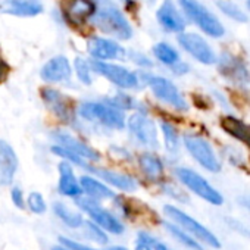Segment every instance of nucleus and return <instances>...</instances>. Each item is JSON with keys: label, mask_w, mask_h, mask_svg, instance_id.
I'll return each instance as SVG.
<instances>
[{"label": "nucleus", "mask_w": 250, "mask_h": 250, "mask_svg": "<svg viewBox=\"0 0 250 250\" xmlns=\"http://www.w3.org/2000/svg\"><path fill=\"white\" fill-rule=\"evenodd\" d=\"M94 2L96 12L90 21L96 28L121 42H127L133 37L134 30L131 22L113 0H94Z\"/></svg>", "instance_id": "nucleus-1"}, {"label": "nucleus", "mask_w": 250, "mask_h": 250, "mask_svg": "<svg viewBox=\"0 0 250 250\" xmlns=\"http://www.w3.org/2000/svg\"><path fill=\"white\" fill-rule=\"evenodd\" d=\"M77 115L87 122L99 124L104 128L110 130H124L125 128V113L121 107L113 104L109 99L106 100H88L81 103L77 107Z\"/></svg>", "instance_id": "nucleus-2"}, {"label": "nucleus", "mask_w": 250, "mask_h": 250, "mask_svg": "<svg viewBox=\"0 0 250 250\" xmlns=\"http://www.w3.org/2000/svg\"><path fill=\"white\" fill-rule=\"evenodd\" d=\"M183 14L196 24L206 36L213 39H221L225 34L222 22L199 0H178Z\"/></svg>", "instance_id": "nucleus-3"}, {"label": "nucleus", "mask_w": 250, "mask_h": 250, "mask_svg": "<svg viewBox=\"0 0 250 250\" xmlns=\"http://www.w3.org/2000/svg\"><path fill=\"white\" fill-rule=\"evenodd\" d=\"M130 137L134 140L136 145L146 147V149H158L159 139H158V128L155 121L142 110L134 112L125 121Z\"/></svg>", "instance_id": "nucleus-4"}, {"label": "nucleus", "mask_w": 250, "mask_h": 250, "mask_svg": "<svg viewBox=\"0 0 250 250\" xmlns=\"http://www.w3.org/2000/svg\"><path fill=\"white\" fill-rule=\"evenodd\" d=\"M75 203L81 212H84L93 222L102 227L107 234H113V235L124 234L125 225L122 224V221L116 215H113L110 210H107L104 206H102L100 202L93 200L85 196H80L75 199Z\"/></svg>", "instance_id": "nucleus-5"}, {"label": "nucleus", "mask_w": 250, "mask_h": 250, "mask_svg": "<svg viewBox=\"0 0 250 250\" xmlns=\"http://www.w3.org/2000/svg\"><path fill=\"white\" fill-rule=\"evenodd\" d=\"M164 213L167 215V218L171 222L177 224L180 228H183L184 231H187L190 235H193L199 241H202V243H205V244H208V246H210L213 249L221 247L219 240L206 227H203L194 218H191L190 215H187L184 210H181V209H178V208H175L172 205H165L164 206Z\"/></svg>", "instance_id": "nucleus-6"}, {"label": "nucleus", "mask_w": 250, "mask_h": 250, "mask_svg": "<svg viewBox=\"0 0 250 250\" xmlns=\"http://www.w3.org/2000/svg\"><path fill=\"white\" fill-rule=\"evenodd\" d=\"M93 71L109 80L113 85H116L118 88L122 90H133L137 88L140 84V78L136 72L130 71L128 68H125L122 65H116V63H110V62H104V61H90Z\"/></svg>", "instance_id": "nucleus-7"}, {"label": "nucleus", "mask_w": 250, "mask_h": 250, "mask_svg": "<svg viewBox=\"0 0 250 250\" xmlns=\"http://www.w3.org/2000/svg\"><path fill=\"white\" fill-rule=\"evenodd\" d=\"M183 143L187 149V152L191 155V158L205 169L210 171V172H219L221 171V164L216 158V153L213 150V147L210 146V143L196 134V133H186L183 137Z\"/></svg>", "instance_id": "nucleus-8"}, {"label": "nucleus", "mask_w": 250, "mask_h": 250, "mask_svg": "<svg viewBox=\"0 0 250 250\" xmlns=\"http://www.w3.org/2000/svg\"><path fill=\"white\" fill-rule=\"evenodd\" d=\"M175 177L180 180V183L187 187L190 191H193L194 194H197L199 197H202L203 200L212 203V205H222L224 203V197L222 194L213 188L208 180H205L200 174H197L196 171L186 168V167H180L175 169Z\"/></svg>", "instance_id": "nucleus-9"}, {"label": "nucleus", "mask_w": 250, "mask_h": 250, "mask_svg": "<svg viewBox=\"0 0 250 250\" xmlns=\"http://www.w3.org/2000/svg\"><path fill=\"white\" fill-rule=\"evenodd\" d=\"M146 84L152 90L153 96L162 103L168 104L169 107L178 112H186L188 109L187 100L184 99L178 87L171 80L161 77V75H149L146 80Z\"/></svg>", "instance_id": "nucleus-10"}, {"label": "nucleus", "mask_w": 250, "mask_h": 250, "mask_svg": "<svg viewBox=\"0 0 250 250\" xmlns=\"http://www.w3.org/2000/svg\"><path fill=\"white\" fill-rule=\"evenodd\" d=\"M42 99L44 106L63 124L66 125H74L75 124V109L71 102V99L63 94L62 91L53 88V87H43L42 91Z\"/></svg>", "instance_id": "nucleus-11"}, {"label": "nucleus", "mask_w": 250, "mask_h": 250, "mask_svg": "<svg viewBox=\"0 0 250 250\" xmlns=\"http://www.w3.org/2000/svg\"><path fill=\"white\" fill-rule=\"evenodd\" d=\"M216 65L219 74L234 85L244 87L250 84V71L240 56L229 52H224L219 55V58H216Z\"/></svg>", "instance_id": "nucleus-12"}, {"label": "nucleus", "mask_w": 250, "mask_h": 250, "mask_svg": "<svg viewBox=\"0 0 250 250\" xmlns=\"http://www.w3.org/2000/svg\"><path fill=\"white\" fill-rule=\"evenodd\" d=\"M52 139H53V142L58 146L69 150L71 153L83 158L84 161H87L90 164L100 161V155H99V152L96 149H93L91 146H88L87 143H84L81 139H78L75 134H72L68 130H62V128L55 130L52 133Z\"/></svg>", "instance_id": "nucleus-13"}, {"label": "nucleus", "mask_w": 250, "mask_h": 250, "mask_svg": "<svg viewBox=\"0 0 250 250\" xmlns=\"http://www.w3.org/2000/svg\"><path fill=\"white\" fill-rule=\"evenodd\" d=\"M180 46L197 62L203 65H212L216 62V55L210 44L196 33H180L178 36Z\"/></svg>", "instance_id": "nucleus-14"}, {"label": "nucleus", "mask_w": 250, "mask_h": 250, "mask_svg": "<svg viewBox=\"0 0 250 250\" xmlns=\"http://www.w3.org/2000/svg\"><path fill=\"white\" fill-rule=\"evenodd\" d=\"M87 52L94 61H115L125 58V49L113 39L93 36L87 40Z\"/></svg>", "instance_id": "nucleus-15"}, {"label": "nucleus", "mask_w": 250, "mask_h": 250, "mask_svg": "<svg viewBox=\"0 0 250 250\" xmlns=\"http://www.w3.org/2000/svg\"><path fill=\"white\" fill-rule=\"evenodd\" d=\"M96 12L94 0H65L63 17L72 27L85 25Z\"/></svg>", "instance_id": "nucleus-16"}, {"label": "nucleus", "mask_w": 250, "mask_h": 250, "mask_svg": "<svg viewBox=\"0 0 250 250\" xmlns=\"http://www.w3.org/2000/svg\"><path fill=\"white\" fill-rule=\"evenodd\" d=\"M88 171L93 172L97 178H100L107 186H110L116 190H121L124 193H134L139 188V181L130 174L107 169V168H97V167L96 168L90 167Z\"/></svg>", "instance_id": "nucleus-17"}, {"label": "nucleus", "mask_w": 250, "mask_h": 250, "mask_svg": "<svg viewBox=\"0 0 250 250\" xmlns=\"http://www.w3.org/2000/svg\"><path fill=\"white\" fill-rule=\"evenodd\" d=\"M156 20L159 25L168 33H183L186 30V18L172 0H164L156 11Z\"/></svg>", "instance_id": "nucleus-18"}, {"label": "nucleus", "mask_w": 250, "mask_h": 250, "mask_svg": "<svg viewBox=\"0 0 250 250\" xmlns=\"http://www.w3.org/2000/svg\"><path fill=\"white\" fill-rule=\"evenodd\" d=\"M20 161L14 147L0 140V187H8L14 183V178L18 172Z\"/></svg>", "instance_id": "nucleus-19"}, {"label": "nucleus", "mask_w": 250, "mask_h": 250, "mask_svg": "<svg viewBox=\"0 0 250 250\" xmlns=\"http://www.w3.org/2000/svg\"><path fill=\"white\" fill-rule=\"evenodd\" d=\"M43 12L42 0H0V14L18 17V18H33Z\"/></svg>", "instance_id": "nucleus-20"}, {"label": "nucleus", "mask_w": 250, "mask_h": 250, "mask_svg": "<svg viewBox=\"0 0 250 250\" xmlns=\"http://www.w3.org/2000/svg\"><path fill=\"white\" fill-rule=\"evenodd\" d=\"M40 75L46 83H52V84L69 81V78L72 77L71 62L66 56H61V55L55 56L43 65Z\"/></svg>", "instance_id": "nucleus-21"}, {"label": "nucleus", "mask_w": 250, "mask_h": 250, "mask_svg": "<svg viewBox=\"0 0 250 250\" xmlns=\"http://www.w3.org/2000/svg\"><path fill=\"white\" fill-rule=\"evenodd\" d=\"M58 171H59L58 191L62 196L69 197V199H77V197L83 196L80 178H77V175L74 172V165L62 159L61 164L58 165Z\"/></svg>", "instance_id": "nucleus-22"}, {"label": "nucleus", "mask_w": 250, "mask_h": 250, "mask_svg": "<svg viewBox=\"0 0 250 250\" xmlns=\"http://www.w3.org/2000/svg\"><path fill=\"white\" fill-rule=\"evenodd\" d=\"M80 184H81L83 196L90 197V199L97 200V202L112 200L116 196L115 191L106 183H103L100 178H96V177H91V175L80 177Z\"/></svg>", "instance_id": "nucleus-23"}, {"label": "nucleus", "mask_w": 250, "mask_h": 250, "mask_svg": "<svg viewBox=\"0 0 250 250\" xmlns=\"http://www.w3.org/2000/svg\"><path fill=\"white\" fill-rule=\"evenodd\" d=\"M221 127L228 136L234 137L235 140L241 142L250 149V125L249 124H246L244 121H241L240 118L234 115H227L221 119Z\"/></svg>", "instance_id": "nucleus-24"}, {"label": "nucleus", "mask_w": 250, "mask_h": 250, "mask_svg": "<svg viewBox=\"0 0 250 250\" xmlns=\"http://www.w3.org/2000/svg\"><path fill=\"white\" fill-rule=\"evenodd\" d=\"M139 167H140V171L143 172V175L149 181H153V183L162 180L164 172H165L164 162L153 152H143L139 156Z\"/></svg>", "instance_id": "nucleus-25"}, {"label": "nucleus", "mask_w": 250, "mask_h": 250, "mask_svg": "<svg viewBox=\"0 0 250 250\" xmlns=\"http://www.w3.org/2000/svg\"><path fill=\"white\" fill-rule=\"evenodd\" d=\"M53 213L58 216V219H61L62 224H65L68 228L71 229H80L83 222H84V215L80 209L71 208L69 205L63 203V202H55L53 206Z\"/></svg>", "instance_id": "nucleus-26"}, {"label": "nucleus", "mask_w": 250, "mask_h": 250, "mask_svg": "<svg viewBox=\"0 0 250 250\" xmlns=\"http://www.w3.org/2000/svg\"><path fill=\"white\" fill-rule=\"evenodd\" d=\"M153 55L162 65H167L169 68L181 61L178 50L174 46H171L169 43H165V42H161V43L153 46Z\"/></svg>", "instance_id": "nucleus-27"}, {"label": "nucleus", "mask_w": 250, "mask_h": 250, "mask_svg": "<svg viewBox=\"0 0 250 250\" xmlns=\"http://www.w3.org/2000/svg\"><path fill=\"white\" fill-rule=\"evenodd\" d=\"M83 234L93 243L96 244H100V246H106L109 243V234L102 228L99 227L96 222H93L91 219H84L81 228Z\"/></svg>", "instance_id": "nucleus-28"}, {"label": "nucleus", "mask_w": 250, "mask_h": 250, "mask_svg": "<svg viewBox=\"0 0 250 250\" xmlns=\"http://www.w3.org/2000/svg\"><path fill=\"white\" fill-rule=\"evenodd\" d=\"M164 227H165V229H167L175 240H178L181 244L187 246L188 249H193V250H200V249H202V246L196 241V238H194L193 235H190L187 231H184L183 228H180L177 224H174V222H171V221H165V222H164Z\"/></svg>", "instance_id": "nucleus-29"}, {"label": "nucleus", "mask_w": 250, "mask_h": 250, "mask_svg": "<svg viewBox=\"0 0 250 250\" xmlns=\"http://www.w3.org/2000/svg\"><path fill=\"white\" fill-rule=\"evenodd\" d=\"M161 131L165 140V147L169 153H177L180 149V134L178 130L174 124H171L169 121H162L161 122Z\"/></svg>", "instance_id": "nucleus-30"}, {"label": "nucleus", "mask_w": 250, "mask_h": 250, "mask_svg": "<svg viewBox=\"0 0 250 250\" xmlns=\"http://www.w3.org/2000/svg\"><path fill=\"white\" fill-rule=\"evenodd\" d=\"M216 6L225 17L231 18L232 21H237V22L247 21V15L234 2H231V0H216Z\"/></svg>", "instance_id": "nucleus-31"}, {"label": "nucleus", "mask_w": 250, "mask_h": 250, "mask_svg": "<svg viewBox=\"0 0 250 250\" xmlns=\"http://www.w3.org/2000/svg\"><path fill=\"white\" fill-rule=\"evenodd\" d=\"M74 69L77 74V78L84 84V85H91L93 84V68L90 61L84 59V58H75L74 61Z\"/></svg>", "instance_id": "nucleus-32"}, {"label": "nucleus", "mask_w": 250, "mask_h": 250, "mask_svg": "<svg viewBox=\"0 0 250 250\" xmlns=\"http://www.w3.org/2000/svg\"><path fill=\"white\" fill-rule=\"evenodd\" d=\"M52 153H53V155H56V156H59L61 159H63V161H66V162H69V164L75 165V167H80V168L85 169V171H88V169H90V167H91V165H90V162L84 161L83 158H80V156H77V155L71 153L69 150H66V149L61 147V146H58V145L52 146Z\"/></svg>", "instance_id": "nucleus-33"}, {"label": "nucleus", "mask_w": 250, "mask_h": 250, "mask_svg": "<svg viewBox=\"0 0 250 250\" xmlns=\"http://www.w3.org/2000/svg\"><path fill=\"white\" fill-rule=\"evenodd\" d=\"M25 206L36 215H43L47 212V203L46 199L43 197V194L40 191H31L27 196L25 200Z\"/></svg>", "instance_id": "nucleus-34"}, {"label": "nucleus", "mask_w": 250, "mask_h": 250, "mask_svg": "<svg viewBox=\"0 0 250 250\" xmlns=\"http://www.w3.org/2000/svg\"><path fill=\"white\" fill-rule=\"evenodd\" d=\"M113 104H116L118 107H121L122 110L125 109H136V100L128 96V94H124V93H118L113 97L109 99Z\"/></svg>", "instance_id": "nucleus-35"}, {"label": "nucleus", "mask_w": 250, "mask_h": 250, "mask_svg": "<svg viewBox=\"0 0 250 250\" xmlns=\"http://www.w3.org/2000/svg\"><path fill=\"white\" fill-rule=\"evenodd\" d=\"M11 200H12L14 206H17L18 209H21V210L25 209V194L21 187L14 186L11 188Z\"/></svg>", "instance_id": "nucleus-36"}, {"label": "nucleus", "mask_w": 250, "mask_h": 250, "mask_svg": "<svg viewBox=\"0 0 250 250\" xmlns=\"http://www.w3.org/2000/svg\"><path fill=\"white\" fill-rule=\"evenodd\" d=\"M58 241L62 243V244H65V246H68V247H71L72 250H100V249L87 246V244H84V243H78V241H75V240H72V238H69V237H65V235H59Z\"/></svg>", "instance_id": "nucleus-37"}, {"label": "nucleus", "mask_w": 250, "mask_h": 250, "mask_svg": "<svg viewBox=\"0 0 250 250\" xmlns=\"http://www.w3.org/2000/svg\"><path fill=\"white\" fill-rule=\"evenodd\" d=\"M165 193H168L171 197H174V199H177L180 202H187L188 200L187 196H186V193H183L178 187H175L172 184H167L165 186Z\"/></svg>", "instance_id": "nucleus-38"}, {"label": "nucleus", "mask_w": 250, "mask_h": 250, "mask_svg": "<svg viewBox=\"0 0 250 250\" xmlns=\"http://www.w3.org/2000/svg\"><path fill=\"white\" fill-rule=\"evenodd\" d=\"M9 71H11V69H9V65H8V62L5 61L2 52H0V84H2V83L8 78Z\"/></svg>", "instance_id": "nucleus-39"}, {"label": "nucleus", "mask_w": 250, "mask_h": 250, "mask_svg": "<svg viewBox=\"0 0 250 250\" xmlns=\"http://www.w3.org/2000/svg\"><path fill=\"white\" fill-rule=\"evenodd\" d=\"M171 69L174 71V74H175V75H184V74H187V72L190 71V66H188L186 62L180 61V62H177L175 65H172V66H171Z\"/></svg>", "instance_id": "nucleus-40"}, {"label": "nucleus", "mask_w": 250, "mask_h": 250, "mask_svg": "<svg viewBox=\"0 0 250 250\" xmlns=\"http://www.w3.org/2000/svg\"><path fill=\"white\" fill-rule=\"evenodd\" d=\"M137 55V53H136ZM133 59H134V62L136 63H139V65H142V66H152V62H150V59L149 58H146L145 55H137V58L133 55Z\"/></svg>", "instance_id": "nucleus-41"}, {"label": "nucleus", "mask_w": 250, "mask_h": 250, "mask_svg": "<svg viewBox=\"0 0 250 250\" xmlns=\"http://www.w3.org/2000/svg\"><path fill=\"white\" fill-rule=\"evenodd\" d=\"M152 249L153 250H172V249H169L165 243H162V241H159L158 238H155L153 241H152Z\"/></svg>", "instance_id": "nucleus-42"}, {"label": "nucleus", "mask_w": 250, "mask_h": 250, "mask_svg": "<svg viewBox=\"0 0 250 250\" xmlns=\"http://www.w3.org/2000/svg\"><path fill=\"white\" fill-rule=\"evenodd\" d=\"M134 250H153L149 244H146V243H142V241H136V247H134Z\"/></svg>", "instance_id": "nucleus-43"}, {"label": "nucleus", "mask_w": 250, "mask_h": 250, "mask_svg": "<svg viewBox=\"0 0 250 250\" xmlns=\"http://www.w3.org/2000/svg\"><path fill=\"white\" fill-rule=\"evenodd\" d=\"M238 202H240V205H243V206L250 212V197H247V196H246V197H240Z\"/></svg>", "instance_id": "nucleus-44"}, {"label": "nucleus", "mask_w": 250, "mask_h": 250, "mask_svg": "<svg viewBox=\"0 0 250 250\" xmlns=\"http://www.w3.org/2000/svg\"><path fill=\"white\" fill-rule=\"evenodd\" d=\"M50 250H72V249H71V247H68V246H65V244H62V243H59V244L52 246V247H50Z\"/></svg>", "instance_id": "nucleus-45"}, {"label": "nucleus", "mask_w": 250, "mask_h": 250, "mask_svg": "<svg viewBox=\"0 0 250 250\" xmlns=\"http://www.w3.org/2000/svg\"><path fill=\"white\" fill-rule=\"evenodd\" d=\"M106 250H130L128 247H125V246H119V244H116V246H110V247H107Z\"/></svg>", "instance_id": "nucleus-46"}, {"label": "nucleus", "mask_w": 250, "mask_h": 250, "mask_svg": "<svg viewBox=\"0 0 250 250\" xmlns=\"http://www.w3.org/2000/svg\"><path fill=\"white\" fill-rule=\"evenodd\" d=\"M121 2H122V3H125V5H130V3H133V2H134V0H121Z\"/></svg>", "instance_id": "nucleus-47"}, {"label": "nucleus", "mask_w": 250, "mask_h": 250, "mask_svg": "<svg viewBox=\"0 0 250 250\" xmlns=\"http://www.w3.org/2000/svg\"><path fill=\"white\" fill-rule=\"evenodd\" d=\"M246 5H247V9H249V12H250V0H247V3H246Z\"/></svg>", "instance_id": "nucleus-48"}]
</instances>
